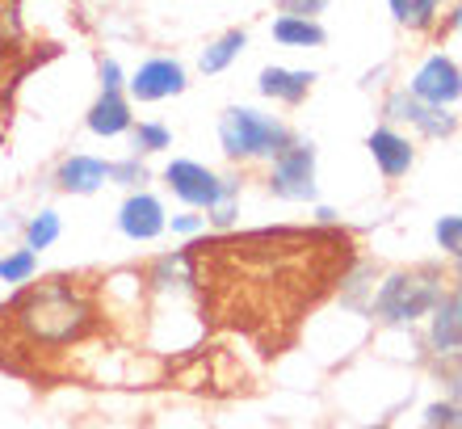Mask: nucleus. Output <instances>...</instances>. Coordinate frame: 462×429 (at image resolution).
Instances as JSON below:
<instances>
[{
	"label": "nucleus",
	"mask_w": 462,
	"mask_h": 429,
	"mask_svg": "<svg viewBox=\"0 0 462 429\" xmlns=\"http://www.w3.org/2000/svg\"><path fill=\"white\" fill-rule=\"evenodd\" d=\"M131 139H134V152H143V156L172 147V131L164 123H139V126H131Z\"/></svg>",
	"instance_id": "20"
},
{
	"label": "nucleus",
	"mask_w": 462,
	"mask_h": 429,
	"mask_svg": "<svg viewBox=\"0 0 462 429\" xmlns=\"http://www.w3.org/2000/svg\"><path fill=\"white\" fill-rule=\"evenodd\" d=\"M85 126L93 131V135H101V139L126 135V131L134 126L131 98H126V93H97V101H93L88 114H85Z\"/></svg>",
	"instance_id": "9"
},
{
	"label": "nucleus",
	"mask_w": 462,
	"mask_h": 429,
	"mask_svg": "<svg viewBox=\"0 0 462 429\" xmlns=\"http://www.w3.org/2000/svg\"><path fill=\"white\" fill-rule=\"evenodd\" d=\"M169 228L177 236H198V232H207V215H172Z\"/></svg>",
	"instance_id": "27"
},
{
	"label": "nucleus",
	"mask_w": 462,
	"mask_h": 429,
	"mask_svg": "<svg viewBox=\"0 0 462 429\" xmlns=\"http://www.w3.org/2000/svg\"><path fill=\"white\" fill-rule=\"evenodd\" d=\"M278 5H282V13H286V17H307V22H311V17H316L328 0H278Z\"/></svg>",
	"instance_id": "26"
},
{
	"label": "nucleus",
	"mask_w": 462,
	"mask_h": 429,
	"mask_svg": "<svg viewBox=\"0 0 462 429\" xmlns=\"http://www.w3.org/2000/svg\"><path fill=\"white\" fill-rule=\"evenodd\" d=\"M22 236H25V248L42 253V248H51L63 236V223H60V215H55V210H38V215H30V219H25Z\"/></svg>",
	"instance_id": "19"
},
{
	"label": "nucleus",
	"mask_w": 462,
	"mask_h": 429,
	"mask_svg": "<svg viewBox=\"0 0 462 429\" xmlns=\"http://www.w3.org/2000/svg\"><path fill=\"white\" fill-rule=\"evenodd\" d=\"M433 236H438V245L446 248V253L462 257V215H446V219H438Z\"/></svg>",
	"instance_id": "22"
},
{
	"label": "nucleus",
	"mask_w": 462,
	"mask_h": 429,
	"mask_svg": "<svg viewBox=\"0 0 462 429\" xmlns=\"http://www.w3.org/2000/svg\"><path fill=\"white\" fill-rule=\"evenodd\" d=\"M185 85H189L185 63L156 55V60L139 63L134 76H126V98L131 101H169V98H181Z\"/></svg>",
	"instance_id": "6"
},
{
	"label": "nucleus",
	"mask_w": 462,
	"mask_h": 429,
	"mask_svg": "<svg viewBox=\"0 0 462 429\" xmlns=\"http://www.w3.org/2000/svg\"><path fill=\"white\" fill-rule=\"evenodd\" d=\"M219 144L231 160H256V156H282L294 144V135L282 123L248 106H231L219 118Z\"/></svg>",
	"instance_id": "2"
},
{
	"label": "nucleus",
	"mask_w": 462,
	"mask_h": 429,
	"mask_svg": "<svg viewBox=\"0 0 462 429\" xmlns=\"http://www.w3.org/2000/svg\"><path fill=\"white\" fill-rule=\"evenodd\" d=\"M147 177H152V173H147V164L139 160V152H134V156H126V160H114V164H110V182L122 185V190H143Z\"/></svg>",
	"instance_id": "21"
},
{
	"label": "nucleus",
	"mask_w": 462,
	"mask_h": 429,
	"mask_svg": "<svg viewBox=\"0 0 462 429\" xmlns=\"http://www.w3.org/2000/svg\"><path fill=\"white\" fill-rule=\"evenodd\" d=\"M412 98H420L425 106H450V101L462 98V72L446 55H433V60L416 72Z\"/></svg>",
	"instance_id": "8"
},
{
	"label": "nucleus",
	"mask_w": 462,
	"mask_h": 429,
	"mask_svg": "<svg viewBox=\"0 0 462 429\" xmlns=\"http://www.w3.org/2000/svg\"><path fill=\"white\" fill-rule=\"evenodd\" d=\"M38 274V253L34 248H9V253H0V283L5 286H25L34 283Z\"/></svg>",
	"instance_id": "17"
},
{
	"label": "nucleus",
	"mask_w": 462,
	"mask_h": 429,
	"mask_svg": "<svg viewBox=\"0 0 462 429\" xmlns=\"http://www.w3.org/2000/svg\"><path fill=\"white\" fill-rule=\"evenodd\" d=\"M244 47H248V34H244V30H227V34H219L202 55H198V68L207 76H219L223 68H231V60H236Z\"/></svg>",
	"instance_id": "16"
},
{
	"label": "nucleus",
	"mask_w": 462,
	"mask_h": 429,
	"mask_svg": "<svg viewBox=\"0 0 462 429\" xmlns=\"http://www.w3.org/2000/svg\"><path fill=\"white\" fill-rule=\"evenodd\" d=\"M378 429H387V425H378Z\"/></svg>",
	"instance_id": "30"
},
{
	"label": "nucleus",
	"mask_w": 462,
	"mask_h": 429,
	"mask_svg": "<svg viewBox=\"0 0 462 429\" xmlns=\"http://www.w3.org/2000/svg\"><path fill=\"white\" fill-rule=\"evenodd\" d=\"M311 80L316 76L311 72H286V68H265L261 72V93L265 98H278V101H303L307 98V89H311Z\"/></svg>",
	"instance_id": "15"
},
{
	"label": "nucleus",
	"mask_w": 462,
	"mask_h": 429,
	"mask_svg": "<svg viewBox=\"0 0 462 429\" xmlns=\"http://www.w3.org/2000/svg\"><path fill=\"white\" fill-rule=\"evenodd\" d=\"M454 25H458V30H462V9H458V13H454Z\"/></svg>",
	"instance_id": "28"
},
{
	"label": "nucleus",
	"mask_w": 462,
	"mask_h": 429,
	"mask_svg": "<svg viewBox=\"0 0 462 429\" xmlns=\"http://www.w3.org/2000/svg\"><path fill=\"white\" fill-rule=\"evenodd\" d=\"M269 190H273L278 198H291V202L316 198V147L311 144H291L282 156H273Z\"/></svg>",
	"instance_id": "5"
},
{
	"label": "nucleus",
	"mask_w": 462,
	"mask_h": 429,
	"mask_svg": "<svg viewBox=\"0 0 462 429\" xmlns=\"http://www.w3.org/2000/svg\"><path fill=\"white\" fill-rule=\"evenodd\" d=\"M387 114L391 118H408V123H416L425 135H450L454 131V114H446L441 106H425L420 98H408V93H395V98L387 101Z\"/></svg>",
	"instance_id": "11"
},
{
	"label": "nucleus",
	"mask_w": 462,
	"mask_h": 429,
	"mask_svg": "<svg viewBox=\"0 0 462 429\" xmlns=\"http://www.w3.org/2000/svg\"><path fill=\"white\" fill-rule=\"evenodd\" d=\"M106 182H110V164L101 156H68L55 169V185L63 194H97Z\"/></svg>",
	"instance_id": "10"
},
{
	"label": "nucleus",
	"mask_w": 462,
	"mask_h": 429,
	"mask_svg": "<svg viewBox=\"0 0 462 429\" xmlns=\"http://www.w3.org/2000/svg\"><path fill=\"white\" fill-rule=\"evenodd\" d=\"M164 185L172 190V198H181L189 210H210L219 198L240 194V182L219 177L215 169L198 164V160H172L164 169Z\"/></svg>",
	"instance_id": "4"
},
{
	"label": "nucleus",
	"mask_w": 462,
	"mask_h": 429,
	"mask_svg": "<svg viewBox=\"0 0 462 429\" xmlns=\"http://www.w3.org/2000/svg\"><path fill=\"white\" fill-rule=\"evenodd\" d=\"M118 232L126 236V240H134V245H147V240L164 236L169 232L164 202H160L156 194H147V190H131L118 207Z\"/></svg>",
	"instance_id": "7"
},
{
	"label": "nucleus",
	"mask_w": 462,
	"mask_h": 429,
	"mask_svg": "<svg viewBox=\"0 0 462 429\" xmlns=\"http://www.w3.org/2000/svg\"><path fill=\"white\" fill-rule=\"evenodd\" d=\"M273 38L286 42V47H319L324 42V30L316 22H307V17H286L282 13L278 22H273Z\"/></svg>",
	"instance_id": "18"
},
{
	"label": "nucleus",
	"mask_w": 462,
	"mask_h": 429,
	"mask_svg": "<svg viewBox=\"0 0 462 429\" xmlns=\"http://www.w3.org/2000/svg\"><path fill=\"white\" fill-rule=\"evenodd\" d=\"M370 152H374L378 169L387 173V177H403V173L412 169V144L395 131H374L370 135Z\"/></svg>",
	"instance_id": "14"
},
{
	"label": "nucleus",
	"mask_w": 462,
	"mask_h": 429,
	"mask_svg": "<svg viewBox=\"0 0 462 429\" xmlns=\"http://www.w3.org/2000/svg\"><path fill=\"white\" fill-rule=\"evenodd\" d=\"M9 316L13 329L22 332L34 350H63V345L80 341L97 324V303L72 278H47V283L34 286H17Z\"/></svg>",
	"instance_id": "1"
},
{
	"label": "nucleus",
	"mask_w": 462,
	"mask_h": 429,
	"mask_svg": "<svg viewBox=\"0 0 462 429\" xmlns=\"http://www.w3.org/2000/svg\"><path fill=\"white\" fill-rule=\"evenodd\" d=\"M429 341H433L438 354L462 350V286L433 307V332H429Z\"/></svg>",
	"instance_id": "12"
},
{
	"label": "nucleus",
	"mask_w": 462,
	"mask_h": 429,
	"mask_svg": "<svg viewBox=\"0 0 462 429\" xmlns=\"http://www.w3.org/2000/svg\"><path fill=\"white\" fill-rule=\"evenodd\" d=\"M97 80H101V93H126V76H122L118 60H101L97 63Z\"/></svg>",
	"instance_id": "25"
},
{
	"label": "nucleus",
	"mask_w": 462,
	"mask_h": 429,
	"mask_svg": "<svg viewBox=\"0 0 462 429\" xmlns=\"http://www.w3.org/2000/svg\"><path fill=\"white\" fill-rule=\"evenodd\" d=\"M438 5H441V0H403L400 9H395V17L420 30V25L433 22V9H438Z\"/></svg>",
	"instance_id": "23"
},
{
	"label": "nucleus",
	"mask_w": 462,
	"mask_h": 429,
	"mask_svg": "<svg viewBox=\"0 0 462 429\" xmlns=\"http://www.w3.org/2000/svg\"><path fill=\"white\" fill-rule=\"evenodd\" d=\"M147 283L156 286L160 294H181V291H194V257L189 253H164L156 257L152 274H147Z\"/></svg>",
	"instance_id": "13"
},
{
	"label": "nucleus",
	"mask_w": 462,
	"mask_h": 429,
	"mask_svg": "<svg viewBox=\"0 0 462 429\" xmlns=\"http://www.w3.org/2000/svg\"><path fill=\"white\" fill-rule=\"evenodd\" d=\"M425 429H462V408L458 405H433L425 417Z\"/></svg>",
	"instance_id": "24"
},
{
	"label": "nucleus",
	"mask_w": 462,
	"mask_h": 429,
	"mask_svg": "<svg viewBox=\"0 0 462 429\" xmlns=\"http://www.w3.org/2000/svg\"><path fill=\"white\" fill-rule=\"evenodd\" d=\"M400 5H403V0H391V9H400Z\"/></svg>",
	"instance_id": "29"
},
{
	"label": "nucleus",
	"mask_w": 462,
	"mask_h": 429,
	"mask_svg": "<svg viewBox=\"0 0 462 429\" xmlns=\"http://www.w3.org/2000/svg\"><path fill=\"white\" fill-rule=\"evenodd\" d=\"M441 299H446V291L433 274H391L374 299V312L387 324H408V320L429 316Z\"/></svg>",
	"instance_id": "3"
}]
</instances>
